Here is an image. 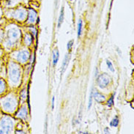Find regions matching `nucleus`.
Returning a JSON list of instances; mask_svg holds the SVG:
<instances>
[{
	"label": "nucleus",
	"instance_id": "1",
	"mask_svg": "<svg viewBox=\"0 0 134 134\" xmlns=\"http://www.w3.org/2000/svg\"><path fill=\"white\" fill-rule=\"evenodd\" d=\"M8 82L11 87H18L21 81V68L18 64L10 62L7 66Z\"/></svg>",
	"mask_w": 134,
	"mask_h": 134
},
{
	"label": "nucleus",
	"instance_id": "2",
	"mask_svg": "<svg viewBox=\"0 0 134 134\" xmlns=\"http://www.w3.org/2000/svg\"><path fill=\"white\" fill-rule=\"evenodd\" d=\"M21 32L15 25H10L7 27V37L4 42V46L6 49H10L14 46L19 40Z\"/></svg>",
	"mask_w": 134,
	"mask_h": 134
},
{
	"label": "nucleus",
	"instance_id": "3",
	"mask_svg": "<svg viewBox=\"0 0 134 134\" xmlns=\"http://www.w3.org/2000/svg\"><path fill=\"white\" fill-rule=\"evenodd\" d=\"M17 99L16 96L13 93L7 94L5 97L0 98V105L4 112L11 114L15 111L17 108Z\"/></svg>",
	"mask_w": 134,
	"mask_h": 134
},
{
	"label": "nucleus",
	"instance_id": "4",
	"mask_svg": "<svg viewBox=\"0 0 134 134\" xmlns=\"http://www.w3.org/2000/svg\"><path fill=\"white\" fill-rule=\"evenodd\" d=\"M14 120L10 116H4L0 120V133H10L13 131Z\"/></svg>",
	"mask_w": 134,
	"mask_h": 134
},
{
	"label": "nucleus",
	"instance_id": "5",
	"mask_svg": "<svg viewBox=\"0 0 134 134\" xmlns=\"http://www.w3.org/2000/svg\"><path fill=\"white\" fill-rule=\"evenodd\" d=\"M12 57H13L15 60H16L17 62H21V63H25L29 59V53L27 50L23 49V50L14 52L12 54Z\"/></svg>",
	"mask_w": 134,
	"mask_h": 134
},
{
	"label": "nucleus",
	"instance_id": "6",
	"mask_svg": "<svg viewBox=\"0 0 134 134\" xmlns=\"http://www.w3.org/2000/svg\"><path fill=\"white\" fill-rule=\"evenodd\" d=\"M110 82V77L107 74H101L97 79V83L100 88H105L109 85Z\"/></svg>",
	"mask_w": 134,
	"mask_h": 134
},
{
	"label": "nucleus",
	"instance_id": "7",
	"mask_svg": "<svg viewBox=\"0 0 134 134\" xmlns=\"http://www.w3.org/2000/svg\"><path fill=\"white\" fill-rule=\"evenodd\" d=\"M26 116H27V109H26V105H24L21 109L18 110V113L16 114V116L19 119L25 120Z\"/></svg>",
	"mask_w": 134,
	"mask_h": 134
},
{
	"label": "nucleus",
	"instance_id": "8",
	"mask_svg": "<svg viewBox=\"0 0 134 134\" xmlns=\"http://www.w3.org/2000/svg\"><path fill=\"white\" fill-rule=\"evenodd\" d=\"M93 98L95 100V101H97L99 103H101L103 102H104L105 100V96L103 94H102L101 93H100L98 91H96V92L93 91Z\"/></svg>",
	"mask_w": 134,
	"mask_h": 134
},
{
	"label": "nucleus",
	"instance_id": "9",
	"mask_svg": "<svg viewBox=\"0 0 134 134\" xmlns=\"http://www.w3.org/2000/svg\"><path fill=\"white\" fill-rule=\"evenodd\" d=\"M25 13L24 11L21 10H17L15 11L13 14V18L17 19V20H19V21H22L25 18Z\"/></svg>",
	"mask_w": 134,
	"mask_h": 134
},
{
	"label": "nucleus",
	"instance_id": "10",
	"mask_svg": "<svg viewBox=\"0 0 134 134\" xmlns=\"http://www.w3.org/2000/svg\"><path fill=\"white\" fill-rule=\"evenodd\" d=\"M69 59H70V54H67L65 55V58H64V60H63V62H62V70H61V76L62 74L64 73V72L65 71L66 68L68 67V62Z\"/></svg>",
	"mask_w": 134,
	"mask_h": 134
},
{
	"label": "nucleus",
	"instance_id": "11",
	"mask_svg": "<svg viewBox=\"0 0 134 134\" xmlns=\"http://www.w3.org/2000/svg\"><path fill=\"white\" fill-rule=\"evenodd\" d=\"M59 57V54L58 49H55L54 51H53V65L54 66L58 62Z\"/></svg>",
	"mask_w": 134,
	"mask_h": 134
},
{
	"label": "nucleus",
	"instance_id": "12",
	"mask_svg": "<svg viewBox=\"0 0 134 134\" xmlns=\"http://www.w3.org/2000/svg\"><path fill=\"white\" fill-rule=\"evenodd\" d=\"M6 83L3 79H0V94H2L4 93L5 90H6Z\"/></svg>",
	"mask_w": 134,
	"mask_h": 134
},
{
	"label": "nucleus",
	"instance_id": "13",
	"mask_svg": "<svg viewBox=\"0 0 134 134\" xmlns=\"http://www.w3.org/2000/svg\"><path fill=\"white\" fill-rule=\"evenodd\" d=\"M35 18H36V13L33 11L30 10L29 15V19H28V23L29 24H32L35 21Z\"/></svg>",
	"mask_w": 134,
	"mask_h": 134
},
{
	"label": "nucleus",
	"instance_id": "14",
	"mask_svg": "<svg viewBox=\"0 0 134 134\" xmlns=\"http://www.w3.org/2000/svg\"><path fill=\"white\" fill-rule=\"evenodd\" d=\"M63 20H64V7H62V8L61 12H60V15H59V17L58 24H57L58 28H59V27L61 26L62 22H63Z\"/></svg>",
	"mask_w": 134,
	"mask_h": 134
},
{
	"label": "nucleus",
	"instance_id": "15",
	"mask_svg": "<svg viewBox=\"0 0 134 134\" xmlns=\"http://www.w3.org/2000/svg\"><path fill=\"white\" fill-rule=\"evenodd\" d=\"M82 27H83V23L82 20H79V24H78V37H79L82 33Z\"/></svg>",
	"mask_w": 134,
	"mask_h": 134
},
{
	"label": "nucleus",
	"instance_id": "16",
	"mask_svg": "<svg viewBox=\"0 0 134 134\" xmlns=\"http://www.w3.org/2000/svg\"><path fill=\"white\" fill-rule=\"evenodd\" d=\"M118 125H119V119H118L117 116H116L115 118H114V119L111 120V122H110V125H111V127H117Z\"/></svg>",
	"mask_w": 134,
	"mask_h": 134
},
{
	"label": "nucleus",
	"instance_id": "17",
	"mask_svg": "<svg viewBox=\"0 0 134 134\" xmlns=\"http://www.w3.org/2000/svg\"><path fill=\"white\" fill-rule=\"evenodd\" d=\"M92 98H93V89L91 91L90 95V98H89V103H88V109L90 110L92 104Z\"/></svg>",
	"mask_w": 134,
	"mask_h": 134
},
{
	"label": "nucleus",
	"instance_id": "18",
	"mask_svg": "<svg viewBox=\"0 0 134 134\" xmlns=\"http://www.w3.org/2000/svg\"><path fill=\"white\" fill-rule=\"evenodd\" d=\"M32 37L29 36V35H26V37H25L26 44H27V45H30V44H31V43H32Z\"/></svg>",
	"mask_w": 134,
	"mask_h": 134
},
{
	"label": "nucleus",
	"instance_id": "19",
	"mask_svg": "<svg viewBox=\"0 0 134 134\" xmlns=\"http://www.w3.org/2000/svg\"><path fill=\"white\" fill-rule=\"evenodd\" d=\"M106 64H107V66H108V68H109V70H110L111 72H114V68L112 63L111 62V61L106 60Z\"/></svg>",
	"mask_w": 134,
	"mask_h": 134
},
{
	"label": "nucleus",
	"instance_id": "20",
	"mask_svg": "<svg viewBox=\"0 0 134 134\" xmlns=\"http://www.w3.org/2000/svg\"><path fill=\"white\" fill-rule=\"evenodd\" d=\"M73 43H74V41L72 40H70L68 43V44H67V48H68V51H70V50H71L72 46H73Z\"/></svg>",
	"mask_w": 134,
	"mask_h": 134
},
{
	"label": "nucleus",
	"instance_id": "21",
	"mask_svg": "<svg viewBox=\"0 0 134 134\" xmlns=\"http://www.w3.org/2000/svg\"><path fill=\"white\" fill-rule=\"evenodd\" d=\"M114 94H113L112 96L111 97V98L109 100V101H108V103H107V105H108V106L109 107H111L113 105V104H114Z\"/></svg>",
	"mask_w": 134,
	"mask_h": 134
},
{
	"label": "nucleus",
	"instance_id": "22",
	"mask_svg": "<svg viewBox=\"0 0 134 134\" xmlns=\"http://www.w3.org/2000/svg\"><path fill=\"white\" fill-rule=\"evenodd\" d=\"M21 98H23V99H25L26 97V94L25 93V90H23V92H21Z\"/></svg>",
	"mask_w": 134,
	"mask_h": 134
},
{
	"label": "nucleus",
	"instance_id": "23",
	"mask_svg": "<svg viewBox=\"0 0 134 134\" xmlns=\"http://www.w3.org/2000/svg\"><path fill=\"white\" fill-rule=\"evenodd\" d=\"M54 97H53V98H52V101H51V108H52L51 109H52V110L54 108Z\"/></svg>",
	"mask_w": 134,
	"mask_h": 134
},
{
	"label": "nucleus",
	"instance_id": "24",
	"mask_svg": "<svg viewBox=\"0 0 134 134\" xmlns=\"http://www.w3.org/2000/svg\"><path fill=\"white\" fill-rule=\"evenodd\" d=\"M104 133H110L109 127H105V130H104Z\"/></svg>",
	"mask_w": 134,
	"mask_h": 134
},
{
	"label": "nucleus",
	"instance_id": "25",
	"mask_svg": "<svg viewBox=\"0 0 134 134\" xmlns=\"http://www.w3.org/2000/svg\"><path fill=\"white\" fill-rule=\"evenodd\" d=\"M79 133H88L87 132H81V131H79Z\"/></svg>",
	"mask_w": 134,
	"mask_h": 134
}]
</instances>
